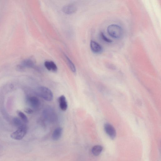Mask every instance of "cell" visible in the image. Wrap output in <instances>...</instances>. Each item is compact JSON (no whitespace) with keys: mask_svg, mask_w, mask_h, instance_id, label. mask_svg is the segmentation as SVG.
Returning a JSON list of instances; mask_svg holds the SVG:
<instances>
[{"mask_svg":"<svg viewBox=\"0 0 161 161\" xmlns=\"http://www.w3.org/2000/svg\"><path fill=\"white\" fill-rule=\"evenodd\" d=\"M36 94L40 97L48 102H51L53 99V95L49 88L44 86H40L37 88Z\"/></svg>","mask_w":161,"mask_h":161,"instance_id":"6da1fadb","label":"cell"},{"mask_svg":"<svg viewBox=\"0 0 161 161\" xmlns=\"http://www.w3.org/2000/svg\"><path fill=\"white\" fill-rule=\"evenodd\" d=\"M107 32L111 37L116 39H119L122 38L123 33L122 27L115 24L108 26L107 28Z\"/></svg>","mask_w":161,"mask_h":161,"instance_id":"7a4b0ae2","label":"cell"},{"mask_svg":"<svg viewBox=\"0 0 161 161\" xmlns=\"http://www.w3.org/2000/svg\"><path fill=\"white\" fill-rule=\"evenodd\" d=\"M43 115L44 119L48 122H55L57 119L55 111L51 108H47L44 110Z\"/></svg>","mask_w":161,"mask_h":161,"instance_id":"3957f363","label":"cell"},{"mask_svg":"<svg viewBox=\"0 0 161 161\" xmlns=\"http://www.w3.org/2000/svg\"><path fill=\"white\" fill-rule=\"evenodd\" d=\"M27 127L25 124L18 128V129L11 135L12 139L16 140L22 139L27 134Z\"/></svg>","mask_w":161,"mask_h":161,"instance_id":"277c9868","label":"cell"},{"mask_svg":"<svg viewBox=\"0 0 161 161\" xmlns=\"http://www.w3.org/2000/svg\"><path fill=\"white\" fill-rule=\"evenodd\" d=\"M27 102L31 107L35 109H37L41 105L40 100L35 96L28 97Z\"/></svg>","mask_w":161,"mask_h":161,"instance_id":"5b68a950","label":"cell"},{"mask_svg":"<svg viewBox=\"0 0 161 161\" xmlns=\"http://www.w3.org/2000/svg\"><path fill=\"white\" fill-rule=\"evenodd\" d=\"M104 129L106 134L112 139H114L116 136V131L111 125L106 123L104 125Z\"/></svg>","mask_w":161,"mask_h":161,"instance_id":"8992f818","label":"cell"},{"mask_svg":"<svg viewBox=\"0 0 161 161\" xmlns=\"http://www.w3.org/2000/svg\"><path fill=\"white\" fill-rule=\"evenodd\" d=\"M90 46L92 51L96 54L101 53L103 51V48L101 46L96 42L92 41L90 42Z\"/></svg>","mask_w":161,"mask_h":161,"instance_id":"52a82bcc","label":"cell"},{"mask_svg":"<svg viewBox=\"0 0 161 161\" xmlns=\"http://www.w3.org/2000/svg\"><path fill=\"white\" fill-rule=\"evenodd\" d=\"M77 9V8L74 5H69L64 6L62 10L64 13L67 15H71L76 13Z\"/></svg>","mask_w":161,"mask_h":161,"instance_id":"ba28073f","label":"cell"},{"mask_svg":"<svg viewBox=\"0 0 161 161\" xmlns=\"http://www.w3.org/2000/svg\"><path fill=\"white\" fill-rule=\"evenodd\" d=\"M59 106L60 109L63 111H66L68 108V104L65 96H60L58 99Z\"/></svg>","mask_w":161,"mask_h":161,"instance_id":"9c48e42d","label":"cell"},{"mask_svg":"<svg viewBox=\"0 0 161 161\" xmlns=\"http://www.w3.org/2000/svg\"><path fill=\"white\" fill-rule=\"evenodd\" d=\"M44 65L48 71L55 72L58 70L57 66L53 61H46L44 63Z\"/></svg>","mask_w":161,"mask_h":161,"instance_id":"30bf717a","label":"cell"},{"mask_svg":"<svg viewBox=\"0 0 161 161\" xmlns=\"http://www.w3.org/2000/svg\"><path fill=\"white\" fill-rule=\"evenodd\" d=\"M63 132V129L61 127H58L55 129L52 134V139L54 141L59 140L62 136Z\"/></svg>","mask_w":161,"mask_h":161,"instance_id":"8fae6325","label":"cell"},{"mask_svg":"<svg viewBox=\"0 0 161 161\" xmlns=\"http://www.w3.org/2000/svg\"><path fill=\"white\" fill-rule=\"evenodd\" d=\"M103 150V147L100 145H96L92 147V152L95 156H98L101 153Z\"/></svg>","mask_w":161,"mask_h":161,"instance_id":"7c38bea8","label":"cell"},{"mask_svg":"<svg viewBox=\"0 0 161 161\" xmlns=\"http://www.w3.org/2000/svg\"><path fill=\"white\" fill-rule=\"evenodd\" d=\"M64 55L65 57L67 65L70 68V70L72 72H74V73H75L76 70L74 64L66 55Z\"/></svg>","mask_w":161,"mask_h":161,"instance_id":"4fadbf2b","label":"cell"},{"mask_svg":"<svg viewBox=\"0 0 161 161\" xmlns=\"http://www.w3.org/2000/svg\"><path fill=\"white\" fill-rule=\"evenodd\" d=\"M18 114L19 117L21 119L22 121L25 124H27L29 122V120L27 116L21 111H18Z\"/></svg>","mask_w":161,"mask_h":161,"instance_id":"5bb4252c","label":"cell"},{"mask_svg":"<svg viewBox=\"0 0 161 161\" xmlns=\"http://www.w3.org/2000/svg\"><path fill=\"white\" fill-rule=\"evenodd\" d=\"M13 122L14 125L18 128L25 124L23 123L21 119L17 118H15L13 119Z\"/></svg>","mask_w":161,"mask_h":161,"instance_id":"9a60e30c","label":"cell"},{"mask_svg":"<svg viewBox=\"0 0 161 161\" xmlns=\"http://www.w3.org/2000/svg\"><path fill=\"white\" fill-rule=\"evenodd\" d=\"M100 38L104 41L108 43L112 42V40L108 38L102 32H101L100 33Z\"/></svg>","mask_w":161,"mask_h":161,"instance_id":"2e32d148","label":"cell"},{"mask_svg":"<svg viewBox=\"0 0 161 161\" xmlns=\"http://www.w3.org/2000/svg\"><path fill=\"white\" fill-rule=\"evenodd\" d=\"M25 112L28 114H32L33 113V111L30 108H26L25 110Z\"/></svg>","mask_w":161,"mask_h":161,"instance_id":"e0dca14e","label":"cell"}]
</instances>
